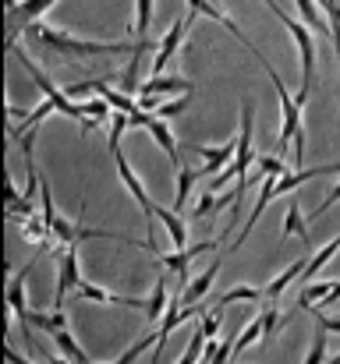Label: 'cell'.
<instances>
[{"mask_svg": "<svg viewBox=\"0 0 340 364\" xmlns=\"http://www.w3.org/2000/svg\"><path fill=\"white\" fill-rule=\"evenodd\" d=\"M305 265H309L305 258H298L294 265H287V269H284V272H280V276H277L269 287H266V297H269V301H277V297H280V294H284V290H287V287H291V283H294L302 272H305Z\"/></svg>", "mask_w": 340, "mask_h": 364, "instance_id": "ac0fdd59", "label": "cell"}, {"mask_svg": "<svg viewBox=\"0 0 340 364\" xmlns=\"http://www.w3.org/2000/svg\"><path fill=\"white\" fill-rule=\"evenodd\" d=\"M255 166L262 170V173H273V177H287V163L273 152V156H255Z\"/></svg>", "mask_w": 340, "mask_h": 364, "instance_id": "4dcf8cb0", "label": "cell"}, {"mask_svg": "<svg viewBox=\"0 0 340 364\" xmlns=\"http://www.w3.org/2000/svg\"><path fill=\"white\" fill-rule=\"evenodd\" d=\"M192 18H195V11L188 7L170 28H167V36L160 39V46H156V60H153V75H163V68L170 64V57L181 50V43H185V36H188V25H192Z\"/></svg>", "mask_w": 340, "mask_h": 364, "instance_id": "277c9868", "label": "cell"}, {"mask_svg": "<svg viewBox=\"0 0 340 364\" xmlns=\"http://www.w3.org/2000/svg\"><path fill=\"white\" fill-rule=\"evenodd\" d=\"M224 205H227V195L224 198H213V195L206 191V195L195 202V213H192V216H202V220H206V216H213V213H217V209H224Z\"/></svg>", "mask_w": 340, "mask_h": 364, "instance_id": "e575fe53", "label": "cell"}, {"mask_svg": "<svg viewBox=\"0 0 340 364\" xmlns=\"http://www.w3.org/2000/svg\"><path fill=\"white\" fill-rule=\"evenodd\" d=\"M337 251H340V234H337V237H334L330 244H326V247H323V251H319L316 258H309V265H305V272H302V276H309V279H312V272L326 269V262H330V258H334Z\"/></svg>", "mask_w": 340, "mask_h": 364, "instance_id": "4316f807", "label": "cell"}, {"mask_svg": "<svg viewBox=\"0 0 340 364\" xmlns=\"http://www.w3.org/2000/svg\"><path fill=\"white\" fill-rule=\"evenodd\" d=\"M131 127V114H120V110H113V117H110V152L113 149H120V134Z\"/></svg>", "mask_w": 340, "mask_h": 364, "instance_id": "f546056e", "label": "cell"}, {"mask_svg": "<svg viewBox=\"0 0 340 364\" xmlns=\"http://www.w3.org/2000/svg\"><path fill=\"white\" fill-rule=\"evenodd\" d=\"M7 50H11V53H14V57H18L21 64H25V71L32 75V82H36V85H39V89L46 92V100H50V103H53V107H57L61 114H68V117H75V121H82V117H86L82 103H71V96H68V92H61V89H57V85H53V82H50L46 75H43V68H39L36 60H29V53H21L18 39H7Z\"/></svg>", "mask_w": 340, "mask_h": 364, "instance_id": "3957f363", "label": "cell"}, {"mask_svg": "<svg viewBox=\"0 0 340 364\" xmlns=\"http://www.w3.org/2000/svg\"><path fill=\"white\" fill-rule=\"evenodd\" d=\"M330 290H334V283H309V287L302 290V297H298V308H302V311L316 308V301H323Z\"/></svg>", "mask_w": 340, "mask_h": 364, "instance_id": "484cf974", "label": "cell"}, {"mask_svg": "<svg viewBox=\"0 0 340 364\" xmlns=\"http://www.w3.org/2000/svg\"><path fill=\"white\" fill-rule=\"evenodd\" d=\"M220 318H224V304H220V308H213L210 315H202V326H199V329H202V333L213 340V336L220 333Z\"/></svg>", "mask_w": 340, "mask_h": 364, "instance_id": "74e56055", "label": "cell"}, {"mask_svg": "<svg viewBox=\"0 0 340 364\" xmlns=\"http://www.w3.org/2000/svg\"><path fill=\"white\" fill-rule=\"evenodd\" d=\"M217 272H220V258H217V262H213L210 269H202V276H199V279H192V283L185 287V294H181L177 301H181V304H199V301H202V297L210 294V287H213Z\"/></svg>", "mask_w": 340, "mask_h": 364, "instance_id": "4fadbf2b", "label": "cell"}, {"mask_svg": "<svg viewBox=\"0 0 340 364\" xmlns=\"http://www.w3.org/2000/svg\"><path fill=\"white\" fill-rule=\"evenodd\" d=\"M167 308H170V301H167V279L160 276L156 283H153V297H149V322H156V318H163L167 315Z\"/></svg>", "mask_w": 340, "mask_h": 364, "instance_id": "7402d4cb", "label": "cell"}, {"mask_svg": "<svg viewBox=\"0 0 340 364\" xmlns=\"http://www.w3.org/2000/svg\"><path fill=\"white\" fill-rule=\"evenodd\" d=\"M57 0H18V4H7V39H18V25H32Z\"/></svg>", "mask_w": 340, "mask_h": 364, "instance_id": "8992f818", "label": "cell"}, {"mask_svg": "<svg viewBox=\"0 0 340 364\" xmlns=\"http://www.w3.org/2000/svg\"><path fill=\"white\" fill-rule=\"evenodd\" d=\"M255 340H262V318H252V322L244 326V333H241V336H237V343H234V358H237V354H244Z\"/></svg>", "mask_w": 340, "mask_h": 364, "instance_id": "83f0119b", "label": "cell"}, {"mask_svg": "<svg viewBox=\"0 0 340 364\" xmlns=\"http://www.w3.org/2000/svg\"><path fill=\"white\" fill-rule=\"evenodd\" d=\"M326 364H340V354H337V358H330V361H326Z\"/></svg>", "mask_w": 340, "mask_h": 364, "instance_id": "ee69618b", "label": "cell"}, {"mask_svg": "<svg viewBox=\"0 0 340 364\" xmlns=\"http://www.w3.org/2000/svg\"><path fill=\"white\" fill-rule=\"evenodd\" d=\"M113 163H117V173H120V181H124V188L131 191V198L142 205V213H145V220H153V209H156V202L149 198V191L142 188V181L135 177V170H131V163H128V156L120 152V149H113Z\"/></svg>", "mask_w": 340, "mask_h": 364, "instance_id": "52a82bcc", "label": "cell"}, {"mask_svg": "<svg viewBox=\"0 0 340 364\" xmlns=\"http://www.w3.org/2000/svg\"><path fill=\"white\" fill-rule=\"evenodd\" d=\"M305 364H326V329H319V333H316V340H312V347H309Z\"/></svg>", "mask_w": 340, "mask_h": 364, "instance_id": "d590c367", "label": "cell"}, {"mask_svg": "<svg viewBox=\"0 0 340 364\" xmlns=\"http://www.w3.org/2000/svg\"><path fill=\"white\" fill-rule=\"evenodd\" d=\"M50 364H75V361H64V354H43Z\"/></svg>", "mask_w": 340, "mask_h": 364, "instance_id": "7bdbcfd3", "label": "cell"}, {"mask_svg": "<svg viewBox=\"0 0 340 364\" xmlns=\"http://www.w3.org/2000/svg\"><path fill=\"white\" fill-rule=\"evenodd\" d=\"M93 89H96V92H100V96H103V100L110 103L113 110H120V114H131V117H135V114L142 110V107H138V103H135L131 96H124V92H113V89L107 85V82H103V78H93Z\"/></svg>", "mask_w": 340, "mask_h": 364, "instance_id": "2e32d148", "label": "cell"}, {"mask_svg": "<svg viewBox=\"0 0 340 364\" xmlns=\"http://www.w3.org/2000/svg\"><path fill=\"white\" fill-rule=\"evenodd\" d=\"M25 36L36 39L39 46L53 50V53L78 57V60H86V57H103V53H113V57H117V53H135V50H138V43H89V39H75L71 32L53 28V25H39V21L25 25Z\"/></svg>", "mask_w": 340, "mask_h": 364, "instance_id": "6da1fadb", "label": "cell"}, {"mask_svg": "<svg viewBox=\"0 0 340 364\" xmlns=\"http://www.w3.org/2000/svg\"><path fill=\"white\" fill-rule=\"evenodd\" d=\"M185 107H188V96H185V100H177V103H163L156 117H163V121H170V117H177V114H181Z\"/></svg>", "mask_w": 340, "mask_h": 364, "instance_id": "f35d334b", "label": "cell"}, {"mask_svg": "<svg viewBox=\"0 0 340 364\" xmlns=\"http://www.w3.org/2000/svg\"><path fill=\"white\" fill-rule=\"evenodd\" d=\"M153 216H160V223L167 227L170 247H174V251H185V244H188V227H185V220L177 216V209H163V205H156Z\"/></svg>", "mask_w": 340, "mask_h": 364, "instance_id": "8fae6325", "label": "cell"}, {"mask_svg": "<svg viewBox=\"0 0 340 364\" xmlns=\"http://www.w3.org/2000/svg\"><path fill=\"white\" fill-rule=\"evenodd\" d=\"M4 358H7V364H29V361H25V358H18V354H14L11 347H7V354H4Z\"/></svg>", "mask_w": 340, "mask_h": 364, "instance_id": "b9f144b4", "label": "cell"}, {"mask_svg": "<svg viewBox=\"0 0 340 364\" xmlns=\"http://www.w3.org/2000/svg\"><path fill=\"white\" fill-rule=\"evenodd\" d=\"M206 340H210V336H206V333L199 329V333L192 336V343H188V350H185V358H181V361H177V364H199V358H202V350H206Z\"/></svg>", "mask_w": 340, "mask_h": 364, "instance_id": "836d02e7", "label": "cell"}, {"mask_svg": "<svg viewBox=\"0 0 340 364\" xmlns=\"http://www.w3.org/2000/svg\"><path fill=\"white\" fill-rule=\"evenodd\" d=\"M280 234H284V237H302V241H309V227H305V216H302V205H298V202L287 205V220H284Z\"/></svg>", "mask_w": 340, "mask_h": 364, "instance_id": "ffe728a7", "label": "cell"}, {"mask_svg": "<svg viewBox=\"0 0 340 364\" xmlns=\"http://www.w3.org/2000/svg\"><path fill=\"white\" fill-rule=\"evenodd\" d=\"M82 283V269H78V244H64V255H61V265H57V294H53V304L64 308L68 294Z\"/></svg>", "mask_w": 340, "mask_h": 364, "instance_id": "5b68a950", "label": "cell"}, {"mask_svg": "<svg viewBox=\"0 0 340 364\" xmlns=\"http://www.w3.org/2000/svg\"><path fill=\"white\" fill-rule=\"evenodd\" d=\"M294 4H298V11H302V18H305V25H309V28H316V32L330 36V18H323V14H319L316 0H294Z\"/></svg>", "mask_w": 340, "mask_h": 364, "instance_id": "603a6c76", "label": "cell"}, {"mask_svg": "<svg viewBox=\"0 0 340 364\" xmlns=\"http://www.w3.org/2000/svg\"><path fill=\"white\" fill-rule=\"evenodd\" d=\"M50 336L57 340V350H61V354H64L68 361H75V364H93L89 358H86V350L78 347V340H75V336H71L68 329H53Z\"/></svg>", "mask_w": 340, "mask_h": 364, "instance_id": "d6986e66", "label": "cell"}, {"mask_svg": "<svg viewBox=\"0 0 340 364\" xmlns=\"http://www.w3.org/2000/svg\"><path fill=\"white\" fill-rule=\"evenodd\" d=\"M156 255V262L163 265V269H170V272H177L181 279H188V265H192V255H188V247L185 251H153Z\"/></svg>", "mask_w": 340, "mask_h": 364, "instance_id": "44dd1931", "label": "cell"}, {"mask_svg": "<svg viewBox=\"0 0 340 364\" xmlns=\"http://www.w3.org/2000/svg\"><path fill=\"white\" fill-rule=\"evenodd\" d=\"M277 195H280V181H277V177L269 173V177L262 181V191H259V202H255V209H252V216H248V223H244V230L237 234V244H230V251H234V247H241V241H244V237H248V234L255 230V223H259V216L266 213V205H269V202H273Z\"/></svg>", "mask_w": 340, "mask_h": 364, "instance_id": "30bf717a", "label": "cell"}, {"mask_svg": "<svg viewBox=\"0 0 340 364\" xmlns=\"http://www.w3.org/2000/svg\"><path fill=\"white\" fill-rule=\"evenodd\" d=\"M142 96H192L195 92V85L188 82V78H177V75H170V78H160V75H153L149 82H142V89H138Z\"/></svg>", "mask_w": 340, "mask_h": 364, "instance_id": "9c48e42d", "label": "cell"}, {"mask_svg": "<svg viewBox=\"0 0 340 364\" xmlns=\"http://www.w3.org/2000/svg\"><path fill=\"white\" fill-rule=\"evenodd\" d=\"M252 107L244 103L241 107V127H237V156H234V170H237V177H244V173H252Z\"/></svg>", "mask_w": 340, "mask_h": 364, "instance_id": "ba28073f", "label": "cell"}, {"mask_svg": "<svg viewBox=\"0 0 340 364\" xmlns=\"http://www.w3.org/2000/svg\"><path fill=\"white\" fill-rule=\"evenodd\" d=\"M145 347H156V333H145L138 343H131V347H128V350H124V354H120V358H117L113 364H131L135 358H138V354H142V350H145Z\"/></svg>", "mask_w": 340, "mask_h": 364, "instance_id": "d6a6232c", "label": "cell"}, {"mask_svg": "<svg viewBox=\"0 0 340 364\" xmlns=\"http://www.w3.org/2000/svg\"><path fill=\"white\" fill-rule=\"evenodd\" d=\"M82 110H86V117H96V121H107V117H113V107L103 100V96L86 100V103H82Z\"/></svg>", "mask_w": 340, "mask_h": 364, "instance_id": "1f68e13d", "label": "cell"}, {"mask_svg": "<svg viewBox=\"0 0 340 364\" xmlns=\"http://www.w3.org/2000/svg\"><path fill=\"white\" fill-rule=\"evenodd\" d=\"M334 202H340V184H337V188H334V191H330V198H326V202H323V205H319V209H316L312 216H323V213H326V209H330Z\"/></svg>", "mask_w": 340, "mask_h": 364, "instance_id": "ab89813d", "label": "cell"}, {"mask_svg": "<svg viewBox=\"0 0 340 364\" xmlns=\"http://www.w3.org/2000/svg\"><path fill=\"white\" fill-rule=\"evenodd\" d=\"M319 304H340V283H334V290H330V294H326Z\"/></svg>", "mask_w": 340, "mask_h": 364, "instance_id": "60d3db41", "label": "cell"}, {"mask_svg": "<svg viewBox=\"0 0 340 364\" xmlns=\"http://www.w3.org/2000/svg\"><path fill=\"white\" fill-rule=\"evenodd\" d=\"M195 181H199V173H195L192 166H177V195H174V209H181V205L188 202Z\"/></svg>", "mask_w": 340, "mask_h": 364, "instance_id": "cb8c5ba5", "label": "cell"}, {"mask_svg": "<svg viewBox=\"0 0 340 364\" xmlns=\"http://www.w3.org/2000/svg\"><path fill=\"white\" fill-rule=\"evenodd\" d=\"M4 195H7V220H18V216H32L36 213V202L29 195H18V188L11 184V177L4 184Z\"/></svg>", "mask_w": 340, "mask_h": 364, "instance_id": "e0dca14e", "label": "cell"}, {"mask_svg": "<svg viewBox=\"0 0 340 364\" xmlns=\"http://www.w3.org/2000/svg\"><path fill=\"white\" fill-rule=\"evenodd\" d=\"M149 25H153V0H138V4H135V32L145 39Z\"/></svg>", "mask_w": 340, "mask_h": 364, "instance_id": "f1b7e54d", "label": "cell"}, {"mask_svg": "<svg viewBox=\"0 0 340 364\" xmlns=\"http://www.w3.org/2000/svg\"><path fill=\"white\" fill-rule=\"evenodd\" d=\"M259 318H262V340H273L284 329V322H287V318H280V308L277 304H266Z\"/></svg>", "mask_w": 340, "mask_h": 364, "instance_id": "d4e9b609", "label": "cell"}, {"mask_svg": "<svg viewBox=\"0 0 340 364\" xmlns=\"http://www.w3.org/2000/svg\"><path fill=\"white\" fill-rule=\"evenodd\" d=\"M213 4H217V0H213Z\"/></svg>", "mask_w": 340, "mask_h": 364, "instance_id": "f6af8a7d", "label": "cell"}, {"mask_svg": "<svg viewBox=\"0 0 340 364\" xmlns=\"http://www.w3.org/2000/svg\"><path fill=\"white\" fill-rule=\"evenodd\" d=\"M195 152L206 159L202 173H210V170L227 166V159H234V156H237V141H227V145H195Z\"/></svg>", "mask_w": 340, "mask_h": 364, "instance_id": "9a60e30c", "label": "cell"}, {"mask_svg": "<svg viewBox=\"0 0 340 364\" xmlns=\"http://www.w3.org/2000/svg\"><path fill=\"white\" fill-rule=\"evenodd\" d=\"M145 127H149L153 141H156V145H160V149L170 156V163H174V166H181V156H177V141H174V131H170V124L163 121V117H149V124H145Z\"/></svg>", "mask_w": 340, "mask_h": 364, "instance_id": "5bb4252c", "label": "cell"}, {"mask_svg": "<svg viewBox=\"0 0 340 364\" xmlns=\"http://www.w3.org/2000/svg\"><path fill=\"white\" fill-rule=\"evenodd\" d=\"M280 21H284V28H291V36H294V43H298V53H302V92L294 96L302 107L309 103V92H312V85H316V39H312V28L309 25H302V21H294L277 0H262Z\"/></svg>", "mask_w": 340, "mask_h": 364, "instance_id": "7a4b0ae2", "label": "cell"}, {"mask_svg": "<svg viewBox=\"0 0 340 364\" xmlns=\"http://www.w3.org/2000/svg\"><path fill=\"white\" fill-rule=\"evenodd\" d=\"M25 272H29V265H25L21 272L11 276V283H7V308H11V315H14L18 322L29 326V308H25Z\"/></svg>", "mask_w": 340, "mask_h": 364, "instance_id": "7c38bea8", "label": "cell"}, {"mask_svg": "<svg viewBox=\"0 0 340 364\" xmlns=\"http://www.w3.org/2000/svg\"><path fill=\"white\" fill-rule=\"evenodd\" d=\"M259 297H262V294H259L255 287H244V283H241V287L227 290L224 297H220V304H230V301H259Z\"/></svg>", "mask_w": 340, "mask_h": 364, "instance_id": "8d00e7d4", "label": "cell"}]
</instances>
